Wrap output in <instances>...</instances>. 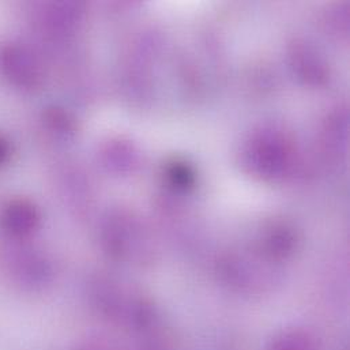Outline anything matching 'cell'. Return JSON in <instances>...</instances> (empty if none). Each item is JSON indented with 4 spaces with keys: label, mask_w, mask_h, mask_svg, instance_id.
<instances>
[{
    "label": "cell",
    "mask_w": 350,
    "mask_h": 350,
    "mask_svg": "<svg viewBox=\"0 0 350 350\" xmlns=\"http://www.w3.org/2000/svg\"><path fill=\"white\" fill-rule=\"evenodd\" d=\"M0 70L18 89L34 90L42 82V68L38 59L19 44H8L0 49Z\"/></svg>",
    "instance_id": "cell-1"
},
{
    "label": "cell",
    "mask_w": 350,
    "mask_h": 350,
    "mask_svg": "<svg viewBox=\"0 0 350 350\" xmlns=\"http://www.w3.org/2000/svg\"><path fill=\"white\" fill-rule=\"evenodd\" d=\"M5 228L15 234L30 233L38 224V214L34 206L27 202L11 203L3 215Z\"/></svg>",
    "instance_id": "cell-2"
},
{
    "label": "cell",
    "mask_w": 350,
    "mask_h": 350,
    "mask_svg": "<svg viewBox=\"0 0 350 350\" xmlns=\"http://www.w3.org/2000/svg\"><path fill=\"white\" fill-rule=\"evenodd\" d=\"M266 350H322L318 341L307 332L288 329L275 334L267 344Z\"/></svg>",
    "instance_id": "cell-3"
},
{
    "label": "cell",
    "mask_w": 350,
    "mask_h": 350,
    "mask_svg": "<svg viewBox=\"0 0 350 350\" xmlns=\"http://www.w3.org/2000/svg\"><path fill=\"white\" fill-rule=\"evenodd\" d=\"M171 176H172L174 181L176 180L181 185H188L191 183V180H192L191 172L187 168H184V167H176V168L174 167Z\"/></svg>",
    "instance_id": "cell-4"
},
{
    "label": "cell",
    "mask_w": 350,
    "mask_h": 350,
    "mask_svg": "<svg viewBox=\"0 0 350 350\" xmlns=\"http://www.w3.org/2000/svg\"><path fill=\"white\" fill-rule=\"evenodd\" d=\"M11 156V145L10 142L0 135V167L4 165Z\"/></svg>",
    "instance_id": "cell-5"
},
{
    "label": "cell",
    "mask_w": 350,
    "mask_h": 350,
    "mask_svg": "<svg viewBox=\"0 0 350 350\" xmlns=\"http://www.w3.org/2000/svg\"><path fill=\"white\" fill-rule=\"evenodd\" d=\"M89 350H90V349H89ZM92 350H103V349H97V348H93V349H92Z\"/></svg>",
    "instance_id": "cell-6"
}]
</instances>
